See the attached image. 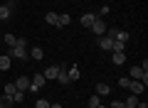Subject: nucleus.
Masks as SVG:
<instances>
[{
    "instance_id": "nucleus-1",
    "label": "nucleus",
    "mask_w": 148,
    "mask_h": 108,
    "mask_svg": "<svg viewBox=\"0 0 148 108\" xmlns=\"http://www.w3.org/2000/svg\"><path fill=\"white\" fill-rule=\"evenodd\" d=\"M10 57H15V59H27L30 57V54L25 52V39H22V37L15 42V47H10Z\"/></svg>"
},
{
    "instance_id": "nucleus-2",
    "label": "nucleus",
    "mask_w": 148,
    "mask_h": 108,
    "mask_svg": "<svg viewBox=\"0 0 148 108\" xmlns=\"http://www.w3.org/2000/svg\"><path fill=\"white\" fill-rule=\"evenodd\" d=\"M128 79H131V81H143V84H148V71H143L141 67H131Z\"/></svg>"
},
{
    "instance_id": "nucleus-3",
    "label": "nucleus",
    "mask_w": 148,
    "mask_h": 108,
    "mask_svg": "<svg viewBox=\"0 0 148 108\" xmlns=\"http://www.w3.org/2000/svg\"><path fill=\"white\" fill-rule=\"evenodd\" d=\"M45 81H47V79H45V74H35V76L30 79V91L35 93L37 88H42V86H45Z\"/></svg>"
},
{
    "instance_id": "nucleus-4",
    "label": "nucleus",
    "mask_w": 148,
    "mask_h": 108,
    "mask_svg": "<svg viewBox=\"0 0 148 108\" xmlns=\"http://www.w3.org/2000/svg\"><path fill=\"white\" fill-rule=\"evenodd\" d=\"M99 47H101V49H106V52H111V47H114V37L101 35V37H99Z\"/></svg>"
},
{
    "instance_id": "nucleus-5",
    "label": "nucleus",
    "mask_w": 148,
    "mask_h": 108,
    "mask_svg": "<svg viewBox=\"0 0 148 108\" xmlns=\"http://www.w3.org/2000/svg\"><path fill=\"white\" fill-rule=\"evenodd\" d=\"M94 20H99L96 12H84V15H82V25H84V27H91V25H94Z\"/></svg>"
},
{
    "instance_id": "nucleus-6",
    "label": "nucleus",
    "mask_w": 148,
    "mask_h": 108,
    "mask_svg": "<svg viewBox=\"0 0 148 108\" xmlns=\"http://www.w3.org/2000/svg\"><path fill=\"white\" fill-rule=\"evenodd\" d=\"M15 88H17V91H22V93L30 91V79H27V76H20V79L15 81Z\"/></svg>"
},
{
    "instance_id": "nucleus-7",
    "label": "nucleus",
    "mask_w": 148,
    "mask_h": 108,
    "mask_svg": "<svg viewBox=\"0 0 148 108\" xmlns=\"http://www.w3.org/2000/svg\"><path fill=\"white\" fill-rule=\"evenodd\" d=\"M91 32H94V35H106V25L101 22V17H99V20H94V25H91Z\"/></svg>"
},
{
    "instance_id": "nucleus-8",
    "label": "nucleus",
    "mask_w": 148,
    "mask_h": 108,
    "mask_svg": "<svg viewBox=\"0 0 148 108\" xmlns=\"http://www.w3.org/2000/svg\"><path fill=\"white\" fill-rule=\"evenodd\" d=\"M10 67H12V57L10 54H3V57H0V71H8Z\"/></svg>"
},
{
    "instance_id": "nucleus-9",
    "label": "nucleus",
    "mask_w": 148,
    "mask_h": 108,
    "mask_svg": "<svg viewBox=\"0 0 148 108\" xmlns=\"http://www.w3.org/2000/svg\"><path fill=\"white\" fill-rule=\"evenodd\" d=\"M128 88H131V93H133V96H138V93H143L146 84H143V81H131V86H128Z\"/></svg>"
},
{
    "instance_id": "nucleus-10",
    "label": "nucleus",
    "mask_w": 148,
    "mask_h": 108,
    "mask_svg": "<svg viewBox=\"0 0 148 108\" xmlns=\"http://www.w3.org/2000/svg\"><path fill=\"white\" fill-rule=\"evenodd\" d=\"M45 20H47V25L59 27V12H47V15H45Z\"/></svg>"
},
{
    "instance_id": "nucleus-11",
    "label": "nucleus",
    "mask_w": 148,
    "mask_h": 108,
    "mask_svg": "<svg viewBox=\"0 0 148 108\" xmlns=\"http://www.w3.org/2000/svg\"><path fill=\"white\" fill-rule=\"evenodd\" d=\"M109 93H111L109 84H96V96H109Z\"/></svg>"
},
{
    "instance_id": "nucleus-12",
    "label": "nucleus",
    "mask_w": 148,
    "mask_h": 108,
    "mask_svg": "<svg viewBox=\"0 0 148 108\" xmlns=\"http://www.w3.org/2000/svg\"><path fill=\"white\" fill-rule=\"evenodd\" d=\"M42 74H45V79H57V74H59V67H47Z\"/></svg>"
},
{
    "instance_id": "nucleus-13",
    "label": "nucleus",
    "mask_w": 148,
    "mask_h": 108,
    "mask_svg": "<svg viewBox=\"0 0 148 108\" xmlns=\"http://www.w3.org/2000/svg\"><path fill=\"white\" fill-rule=\"evenodd\" d=\"M10 15H12L10 5H0V20H10Z\"/></svg>"
},
{
    "instance_id": "nucleus-14",
    "label": "nucleus",
    "mask_w": 148,
    "mask_h": 108,
    "mask_svg": "<svg viewBox=\"0 0 148 108\" xmlns=\"http://www.w3.org/2000/svg\"><path fill=\"white\" fill-rule=\"evenodd\" d=\"M57 81L62 84V86H67V84H72V81H69V74L64 71V69H59V74H57Z\"/></svg>"
},
{
    "instance_id": "nucleus-15",
    "label": "nucleus",
    "mask_w": 148,
    "mask_h": 108,
    "mask_svg": "<svg viewBox=\"0 0 148 108\" xmlns=\"http://www.w3.org/2000/svg\"><path fill=\"white\" fill-rule=\"evenodd\" d=\"M123 106H126V108H136V106H138V96H133V93H128V98L123 101Z\"/></svg>"
},
{
    "instance_id": "nucleus-16",
    "label": "nucleus",
    "mask_w": 148,
    "mask_h": 108,
    "mask_svg": "<svg viewBox=\"0 0 148 108\" xmlns=\"http://www.w3.org/2000/svg\"><path fill=\"white\" fill-rule=\"evenodd\" d=\"M30 57H32V59H37V62H40V59L45 57V52L40 49V47H32V49H30Z\"/></svg>"
},
{
    "instance_id": "nucleus-17",
    "label": "nucleus",
    "mask_w": 148,
    "mask_h": 108,
    "mask_svg": "<svg viewBox=\"0 0 148 108\" xmlns=\"http://www.w3.org/2000/svg\"><path fill=\"white\" fill-rule=\"evenodd\" d=\"M123 59H126V54H123V52H114V57H111V62H114V64L119 67V64H123Z\"/></svg>"
},
{
    "instance_id": "nucleus-18",
    "label": "nucleus",
    "mask_w": 148,
    "mask_h": 108,
    "mask_svg": "<svg viewBox=\"0 0 148 108\" xmlns=\"http://www.w3.org/2000/svg\"><path fill=\"white\" fill-rule=\"evenodd\" d=\"M10 101H12V103H22V101H25V93H22V91H15V93L10 96Z\"/></svg>"
},
{
    "instance_id": "nucleus-19",
    "label": "nucleus",
    "mask_w": 148,
    "mask_h": 108,
    "mask_svg": "<svg viewBox=\"0 0 148 108\" xmlns=\"http://www.w3.org/2000/svg\"><path fill=\"white\" fill-rule=\"evenodd\" d=\"M67 74H69V81H77V79L82 76V74H79V69H77V67H72V69H69Z\"/></svg>"
},
{
    "instance_id": "nucleus-20",
    "label": "nucleus",
    "mask_w": 148,
    "mask_h": 108,
    "mask_svg": "<svg viewBox=\"0 0 148 108\" xmlns=\"http://www.w3.org/2000/svg\"><path fill=\"white\" fill-rule=\"evenodd\" d=\"M99 103H101V96H96V93H94V96L89 98V108H96Z\"/></svg>"
},
{
    "instance_id": "nucleus-21",
    "label": "nucleus",
    "mask_w": 148,
    "mask_h": 108,
    "mask_svg": "<svg viewBox=\"0 0 148 108\" xmlns=\"http://www.w3.org/2000/svg\"><path fill=\"white\" fill-rule=\"evenodd\" d=\"M15 91H17V88H15V84H5V96H8V98H10Z\"/></svg>"
},
{
    "instance_id": "nucleus-22",
    "label": "nucleus",
    "mask_w": 148,
    "mask_h": 108,
    "mask_svg": "<svg viewBox=\"0 0 148 108\" xmlns=\"http://www.w3.org/2000/svg\"><path fill=\"white\" fill-rule=\"evenodd\" d=\"M119 86H121V88H128V86H131V79H128V76H121V79H119Z\"/></svg>"
},
{
    "instance_id": "nucleus-23",
    "label": "nucleus",
    "mask_w": 148,
    "mask_h": 108,
    "mask_svg": "<svg viewBox=\"0 0 148 108\" xmlns=\"http://www.w3.org/2000/svg\"><path fill=\"white\" fill-rule=\"evenodd\" d=\"M69 22H72V17H69V15H59V27H67Z\"/></svg>"
},
{
    "instance_id": "nucleus-24",
    "label": "nucleus",
    "mask_w": 148,
    "mask_h": 108,
    "mask_svg": "<svg viewBox=\"0 0 148 108\" xmlns=\"http://www.w3.org/2000/svg\"><path fill=\"white\" fill-rule=\"evenodd\" d=\"M35 108H49V101L47 98H40V101L35 103Z\"/></svg>"
},
{
    "instance_id": "nucleus-25",
    "label": "nucleus",
    "mask_w": 148,
    "mask_h": 108,
    "mask_svg": "<svg viewBox=\"0 0 148 108\" xmlns=\"http://www.w3.org/2000/svg\"><path fill=\"white\" fill-rule=\"evenodd\" d=\"M10 98H8V96H3V98H0V108H10Z\"/></svg>"
},
{
    "instance_id": "nucleus-26",
    "label": "nucleus",
    "mask_w": 148,
    "mask_h": 108,
    "mask_svg": "<svg viewBox=\"0 0 148 108\" xmlns=\"http://www.w3.org/2000/svg\"><path fill=\"white\" fill-rule=\"evenodd\" d=\"M111 52H123V42H116V39H114V47H111Z\"/></svg>"
},
{
    "instance_id": "nucleus-27",
    "label": "nucleus",
    "mask_w": 148,
    "mask_h": 108,
    "mask_svg": "<svg viewBox=\"0 0 148 108\" xmlns=\"http://www.w3.org/2000/svg\"><path fill=\"white\" fill-rule=\"evenodd\" d=\"M5 42H8V44H10V47H15L17 37H15V35H5Z\"/></svg>"
},
{
    "instance_id": "nucleus-28",
    "label": "nucleus",
    "mask_w": 148,
    "mask_h": 108,
    "mask_svg": "<svg viewBox=\"0 0 148 108\" xmlns=\"http://www.w3.org/2000/svg\"><path fill=\"white\" fill-rule=\"evenodd\" d=\"M109 108H126V106H123V101H111Z\"/></svg>"
},
{
    "instance_id": "nucleus-29",
    "label": "nucleus",
    "mask_w": 148,
    "mask_h": 108,
    "mask_svg": "<svg viewBox=\"0 0 148 108\" xmlns=\"http://www.w3.org/2000/svg\"><path fill=\"white\" fill-rule=\"evenodd\" d=\"M136 108H148V103H146V101H138V106H136Z\"/></svg>"
},
{
    "instance_id": "nucleus-30",
    "label": "nucleus",
    "mask_w": 148,
    "mask_h": 108,
    "mask_svg": "<svg viewBox=\"0 0 148 108\" xmlns=\"http://www.w3.org/2000/svg\"><path fill=\"white\" fill-rule=\"evenodd\" d=\"M49 108H62V106H59V103H49Z\"/></svg>"
},
{
    "instance_id": "nucleus-31",
    "label": "nucleus",
    "mask_w": 148,
    "mask_h": 108,
    "mask_svg": "<svg viewBox=\"0 0 148 108\" xmlns=\"http://www.w3.org/2000/svg\"><path fill=\"white\" fill-rule=\"evenodd\" d=\"M96 108H106V106H104V103H99V106H96Z\"/></svg>"
},
{
    "instance_id": "nucleus-32",
    "label": "nucleus",
    "mask_w": 148,
    "mask_h": 108,
    "mask_svg": "<svg viewBox=\"0 0 148 108\" xmlns=\"http://www.w3.org/2000/svg\"><path fill=\"white\" fill-rule=\"evenodd\" d=\"M0 42H3V37H0Z\"/></svg>"
}]
</instances>
